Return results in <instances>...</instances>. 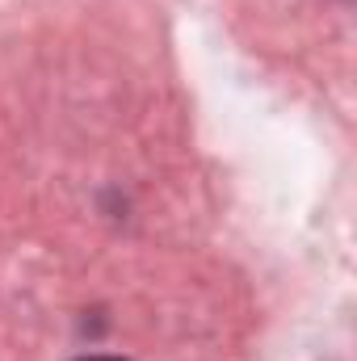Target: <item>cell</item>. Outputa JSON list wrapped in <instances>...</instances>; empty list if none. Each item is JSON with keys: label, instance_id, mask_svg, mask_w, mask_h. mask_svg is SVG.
<instances>
[{"label": "cell", "instance_id": "cell-1", "mask_svg": "<svg viewBox=\"0 0 357 361\" xmlns=\"http://www.w3.org/2000/svg\"><path fill=\"white\" fill-rule=\"evenodd\" d=\"M76 361H122V357H101V353H92V357H76Z\"/></svg>", "mask_w": 357, "mask_h": 361}]
</instances>
